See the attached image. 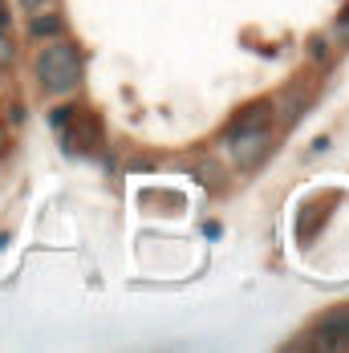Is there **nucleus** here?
<instances>
[{"label":"nucleus","instance_id":"f257e3e1","mask_svg":"<svg viewBox=\"0 0 349 353\" xmlns=\"http://www.w3.org/2000/svg\"><path fill=\"white\" fill-rule=\"evenodd\" d=\"M37 81L49 98H66L81 85V53L73 41L53 37L41 53H37Z\"/></svg>","mask_w":349,"mask_h":353},{"label":"nucleus","instance_id":"f03ea898","mask_svg":"<svg viewBox=\"0 0 349 353\" xmlns=\"http://www.w3.org/2000/svg\"><path fill=\"white\" fill-rule=\"evenodd\" d=\"M232 139V154H236V167L248 171V167H256L268 150H272V122H264V126H252V130H240V134H228Z\"/></svg>","mask_w":349,"mask_h":353},{"label":"nucleus","instance_id":"7ed1b4c3","mask_svg":"<svg viewBox=\"0 0 349 353\" xmlns=\"http://www.w3.org/2000/svg\"><path fill=\"white\" fill-rule=\"evenodd\" d=\"M102 146V118L94 110H73V126L66 130V150L70 154H94Z\"/></svg>","mask_w":349,"mask_h":353},{"label":"nucleus","instance_id":"20e7f679","mask_svg":"<svg viewBox=\"0 0 349 353\" xmlns=\"http://www.w3.org/2000/svg\"><path fill=\"white\" fill-rule=\"evenodd\" d=\"M313 350H349V305L346 309H333L317 321L313 337H309Z\"/></svg>","mask_w":349,"mask_h":353},{"label":"nucleus","instance_id":"39448f33","mask_svg":"<svg viewBox=\"0 0 349 353\" xmlns=\"http://www.w3.org/2000/svg\"><path fill=\"white\" fill-rule=\"evenodd\" d=\"M341 203V195H321V199H313L305 212H301V223H297V232H301V240H313L317 232H321V223L329 219V212Z\"/></svg>","mask_w":349,"mask_h":353},{"label":"nucleus","instance_id":"423d86ee","mask_svg":"<svg viewBox=\"0 0 349 353\" xmlns=\"http://www.w3.org/2000/svg\"><path fill=\"white\" fill-rule=\"evenodd\" d=\"M264 122H272V102H252L244 114H236V122H232V130H228V134H240V130L264 126Z\"/></svg>","mask_w":349,"mask_h":353},{"label":"nucleus","instance_id":"0eeeda50","mask_svg":"<svg viewBox=\"0 0 349 353\" xmlns=\"http://www.w3.org/2000/svg\"><path fill=\"white\" fill-rule=\"evenodd\" d=\"M305 110V98H301V85H292V90H284L277 102H272V118L280 122H297V114Z\"/></svg>","mask_w":349,"mask_h":353},{"label":"nucleus","instance_id":"6e6552de","mask_svg":"<svg viewBox=\"0 0 349 353\" xmlns=\"http://www.w3.org/2000/svg\"><path fill=\"white\" fill-rule=\"evenodd\" d=\"M61 29H66V17L61 12H37L33 21H29V33L37 37V41H53V37H61Z\"/></svg>","mask_w":349,"mask_h":353},{"label":"nucleus","instance_id":"1a4fd4ad","mask_svg":"<svg viewBox=\"0 0 349 353\" xmlns=\"http://www.w3.org/2000/svg\"><path fill=\"white\" fill-rule=\"evenodd\" d=\"M333 37H337V45H349V8L337 17V25H333Z\"/></svg>","mask_w":349,"mask_h":353},{"label":"nucleus","instance_id":"9d476101","mask_svg":"<svg viewBox=\"0 0 349 353\" xmlns=\"http://www.w3.org/2000/svg\"><path fill=\"white\" fill-rule=\"evenodd\" d=\"M12 53H17V49H12V41H8V37H4V29H0V70L12 61Z\"/></svg>","mask_w":349,"mask_h":353},{"label":"nucleus","instance_id":"9b49d317","mask_svg":"<svg viewBox=\"0 0 349 353\" xmlns=\"http://www.w3.org/2000/svg\"><path fill=\"white\" fill-rule=\"evenodd\" d=\"M73 110H77V106H66V110H57V114H53V126H66V122L73 118Z\"/></svg>","mask_w":349,"mask_h":353},{"label":"nucleus","instance_id":"f8f14e48","mask_svg":"<svg viewBox=\"0 0 349 353\" xmlns=\"http://www.w3.org/2000/svg\"><path fill=\"white\" fill-rule=\"evenodd\" d=\"M329 53V41L325 37H313V57H325Z\"/></svg>","mask_w":349,"mask_h":353},{"label":"nucleus","instance_id":"ddd939ff","mask_svg":"<svg viewBox=\"0 0 349 353\" xmlns=\"http://www.w3.org/2000/svg\"><path fill=\"white\" fill-rule=\"evenodd\" d=\"M8 25V12H4V0H0V29Z\"/></svg>","mask_w":349,"mask_h":353},{"label":"nucleus","instance_id":"4468645a","mask_svg":"<svg viewBox=\"0 0 349 353\" xmlns=\"http://www.w3.org/2000/svg\"><path fill=\"white\" fill-rule=\"evenodd\" d=\"M0 81H4V77H0Z\"/></svg>","mask_w":349,"mask_h":353},{"label":"nucleus","instance_id":"2eb2a0df","mask_svg":"<svg viewBox=\"0 0 349 353\" xmlns=\"http://www.w3.org/2000/svg\"><path fill=\"white\" fill-rule=\"evenodd\" d=\"M41 4H45V0H41Z\"/></svg>","mask_w":349,"mask_h":353}]
</instances>
